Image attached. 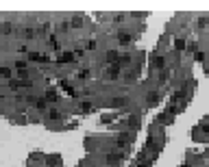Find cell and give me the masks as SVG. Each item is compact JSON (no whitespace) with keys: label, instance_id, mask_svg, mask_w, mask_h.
<instances>
[{"label":"cell","instance_id":"1","mask_svg":"<svg viewBox=\"0 0 209 167\" xmlns=\"http://www.w3.org/2000/svg\"><path fill=\"white\" fill-rule=\"evenodd\" d=\"M120 72H122V67H120L118 63H113V65H109V67H107V74H105V76H107L109 81H116V78L120 76Z\"/></svg>","mask_w":209,"mask_h":167},{"label":"cell","instance_id":"2","mask_svg":"<svg viewBox=\"0 0 209 167\" xmlns=\"http://www.w3.org/2000/svg\"><path fill=\"white\" fill-rule=\"evenodd\" d=\"M159 100H161V93H159V89H153V91H148V98H146V104H148V106H155Z\"/></svg>","mask_w":209,"mask_h":167},{"label":"cell","instance_id":"3","mask_svg":"<svg viewBox=\"0 0 209 167\" xmlns=\"http://www.w3.org/2000/svg\"><path fill=\"white\" fill-rule=\"evenodd\" d=\"M57 63H76V56H74V52H61Z\"/></svg>","mask_w":209,"mask_h":167},{"label":"cell","instance_id":"4","mask_svg":"<svg viewBox=\"0 0 209 167\" xmlns=\"http://www.w3.org/2000/svg\"><path fill=\"white\" fill-rule=\"evenodd\" d=\"M105 59H107V65H113V63H118V59H120V54H118L116 50H109V52L105 54Z\"/></svg>","mask_w":209,"mask_h":167},{"label":"cell","instance_id":"5","mask_svg":"<svg viewBox=\"0 0 209 167\" xmlns=\"http://www.w3.org/2000/svg\"><path fill=\"white\" fill-rule=\"evenodd\" d=\"M150 65H153V70H161V67L166 65V59H164V56H157V54H155V56H153V61H150Z\"/></svg>","mask_w":209,"mask_h":167},{"label":"cell","instance_id":"6","mask_svg":"<svg viewBox=\"0 0 209 167\" xmlns=\"http://www.w3.org/2000/svg\"><path fill=\"white\" fill-rule=\"evenodd\" d=\"M44 100H46V102H57V100H59V93H57V89H46V96H44Z\"/></svg>","mask_w":209,"mask_h":167},{"label":"cell","instance_id":"7","mask_svg":"<svg viewBox=\"0 0 209 167\" xmlns=\"http://www.w3.org/2000/svg\"><path fill=\"white\" fill-rule=\"evenodd\" d=\"M131 63H133V56H131L128 52H126V54H122V56L118 59V65H120V67H126V65H131Z\"/></svg>","mask_w":209,"mask_h":167},{"label":"cell","instance_id":"8","mask_svg":"<svg viewBox=\"0 0 209 167\" xmlns=\"http://www.w3.org/2000/svg\"><path fill=\"white\" fill-rule=\"evenodd\" d=\"M131 39H133V37H131V33H126V31H120V33H118V42L120 43H131Z\"/></svg>","mask_w":209,"mask_h":167},{"label":"cell","instance_id":"9","mask_svg":"<svg viewBox=\"0 0 209 167\" xmlns=\"http://www.w3.org/2000/svg\"><path fill=\"white\" fill-rule=\"evenodd\" d=\"M48 117H50V120H61V111H59V109H55V106H52V109H50V111H48Z\"/></svg>","mask_w":209,"mask_h":167},{"label":"cell","instance_id":"10","mask_svg":"<svg viewBox=\"0 0 209 167\" xmlns=\"http://www.w3.org/2000/svg\"><path fill=\"white\" fill-rule=\"evenodd\" d=\"M81 24H83V15H74L72 17V26L74 28H81Z\"/></svg>","mask_w":209,"mask_h":167},{"label":"cell","instance_id":"11","mask_svg":"<svg viewBox=\"0 0 209 167\" xmlns=\"http://www.w3.org/2000/svg\"><path fill=\"white\" fill-rule=\"evenodd\" d=\"M0 76H2V78H7V81H11V78H13L9 67H0Z\"/></svg>","mask_w":209,"mask_h":167},{"label":"cell","instance_id":"12","mask_svg":"<svg viewBox=\"0 0 209 167\" xmlns=\"http://www.w3.org/2000/svg\"><path fill=\"white\" fill-rule=\"evenodd\" d=\"M35 35H37V33H35V31H33L31 26H26V28H24V37H26V39H33Z\"/></svg>","mask_w":209,"mask_h":167},{"label":"cell","instance_id":"13","mask_svg":"<svg viewBox=\"0 0 209 167\" xmlns=\"http://www.w3.org/2000/svg\"><path fill=\"white\" fill-rule=\"evenodd\" d=\"M39 59H42L39 52H29V54H26V61H39Z\"/></svg>","mask_w":209,"mask_h":167},{"label":"cell","instance_id":"14","mask_svg":"<svg viewBox=\"0 0 209 167\" xmlns=\"http://www.w3.org/2000/svg\"><path fill=\"white\" fill-rule=\"evenodd\" d=\"M122 104H126V98H113L111 100V106H122Z\"/></svg>","mask_w":209,"mask_h":167},{"label":"cell","instance_id":"15","mask_svg":"<svg viewBox=\"0 0 209 167\" xmlns=\"http://www.w3.org/2000/svg\"><path fill=\"white\" fill-rule=\"evenodd\" d=\"M48 46H50L52 50H59V48H61V46H59V42H57V37H50V39H48Z\"/></svg>","mask_w":209,"mask_h":167},{"label":"cell","instance_id":"16","mask_svg":"<svg viewBox=\"0 0 209 167\" xmlns=\"http://www.w3.org/2000/svg\"><path fill=\"white\" fill-rule=\"evenodd\" d=\"M174 48H176V50H185V39H181V37L174 39Z\"/></svg>","mask_w":209,"mask_h":167},{"label":"cell","instance_id":"17","mask_svg":"<svg viewBox=\"0 0 209 167\" xmlns=\"http://www.w3.org/2000/svg\"><path fill=\"white\" fill-rule=\"evenodd\" d=\"M120 159H122V154H107V163H116Z\"/></svg>","mask_w":209,"mask_h":167},{"label":"cell","instance_id":"18","mask_svg":"<svg viewBox=\"0 0 209 167\" xmlns=\"http://www.w3.org/2000/svg\"><path fill=\"white\" fill-rule=\"evenodd\" d=\"M89 76H91V72H89V70H81V72H79V78H81V81H87Z\"/></svg>","mask_w":209,"mask_h":167},{"label":"cell","instance_id":"19","mask_svg":"<svg viewBox=\"0 0 209 167\" xmlns=\"http://www.w3.org/2000/svg\"><path fill=\"white\" fill-rule=\"evenodd\" d=\"M207 24H209V17H207V15H203V17L198 20V28H205Z\"/></svg>","mask_w":209,"mask_h":167},{"label":"cell","instance_id":"20","mask_svg":"<svg viewBox=\"0 0 209 167\" xmlns=\"http://www.w3.org/2000/svg\"><path fill=\"white\" fill-rule=\"evenodd\" d=\"M35 106H37V109H44V106H46V100H44V98H37V100H35Z\"/></svg>","mask_w":209,"mask_h":167},{"label":"cell","instance_id":"21","mask_svg":"<svg viewBox=\"0 0 209 167\" xmlns=\"http://www.w3.org/2000/svg\"><path fill=\"white\" fill-rule=\"evenodd\" d=\"M81 111H83V113H89V111H91V104H89V102H83V104H81Z\"/></svg>","mask_w":209,"mask_h":167},{"label":"cell","instance_id":"22","mask_svg":"<svg viewBox=\"0 0 209 167\" xmlns=\"http://www.w3.org/2000/svg\"><path fill=\"white\" fill-rule=\"evenodd\" d=\"M15 70H26V61H15Z\"/></svg>","mask_w":209,"mask_h":167},{"label":"cell","instance_id":"23","mask_svg":"<svg viewBox=\"0 0 209 167\" xmlns=\"http://www.w3.org/2000/svg\"><path fill=\"white\" fill-rule=\"evenodd\" d=\"M185 48H187V52L192 54V52H196V48H198V46H196V42H192L190 46H185Z\"/></svg>","mask_w":209,"mask_h":167},{"label":"cell","instance_id":"24","mask_svg":"<svg viewBox=\"0 0 209 167\" xmlns=\"http://www.w3.org/2000/svg\"><path fill=\"white\" fill-rule=\"evenodd\" d=\"M2 33H11V24H9V22L2 24Z\"/></svg>","mask_w":209,"mask_h":167},{"label":"cell","instance_id":"25","mask_svg":"<svg viewBox=\"0 0 209 167\" xmlns=\"http://www.w3.org/2000/svg\"><path fill=\"white\" fill-rule=\"evenodd\" d=\"M68 26H70V22H61L59 24V31H68Z\"/></svg>","mask_w":209,"mask_h":167},{"label":"cell","instance_id":"26","mask_svg":"<svg viewBox=\"0 0 209 167\" xmlns=\"http://www.w3.org/2000/svg\"><path fill=\"white\" fill-rule=\"evenodd\" d=\"M39 63H50V56H48V54H42V59H39Z\"/></svg>","mask_w":209,"mask_h":167},{"label":"cell","instance_id":"27","mask_svg":"<svg viewBox=\"0 0 209 167\" xmlns=\"http://www.w3.org/2000/svg\"><path fill=\"white\" fill-rule=\"evenodd\" d=\"M122 20H124V15H116V17H113V22H116V24H120Z\"/></svg>","mask_w":209,"mask_h":167},{"label":"cell","instance_id":"28","mask_svg":"<svg viewBox=\"0 0 209 167\" xmlns=\"http://www.w3.org/2000/svg\"><path fill=\"white\" fill-rule=\"evenodd\" d=\"M87 48H89V50H94V48H96V42H94V39H91V42H87Z\"/></svg>","mask_w":209,"mask_h":167},{"label":"cell","instance_id":"29","mask_svg":"<svg viewBox=\"0 0 209 167\" xmlns=\"http://www.w3.org/2000/svg\"><path fill=\"white\" fill-rule=\"evenodd\" d=\"M207 156H209V150H207Z\"/></svg>","mask_w":209,"mask_h":167}]
</instances>
